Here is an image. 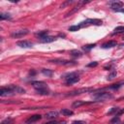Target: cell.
<instances>
[{"label":"cell","instance_id":"6da1fadb","mask_svg":"<svg viewBox=\"0 0 124 124\" xmlns=\"http://www.w3.org/2000/svg\"><path fill=\"white\" fill-rule=\"evenodd\" d=\"M63 78L65 79L66 81V84L67 85H71V84H74L76 82H78L79 80V78L78 76L77 75V73H68L66 75L63 76Z\"/></svg>","mask_w":124,"mask_h":124},{"label":"cell","instance_id":"7a4b0ae2","mask_svg":"<svg viewBox=\"0 0 124 124\" xmlns=\"http://www.w3.org/2000/svg\"><path fill=\"white\" fill-rule=\"evenodd\" d=\"M112 98H113V96L108 92H101V93H98L94 96V99L98 102H105V101L110 100Z\"/></svg>","mask_w":124,"mask_h":124},{"label":"cell","instance_id":"3957f363","mask_svg":"<svg viewBox=\"0 0 124 124\" xmlns=\"http://www.w3.org/2000/svg\"><path fill=\"white\" fill-rule=\"evenodd\" d=\"M103 23V21L101 19H97V18H88L82 22L79 23V27H86L89 25H101Z\"/></svg>","mask_w":124,"mask_h":124},{"label":"cell","instance_id":"277c9868","mask_svg":"<svg viewBox=\"0 0 124 124\" xmlns=\"http://www.w3.org/2000/svg\"><path fill=\"white\" fill-rule=\"evenodd\" d=\"M28 30L27 29H20V30H16L14 32L11 33V37L12 38H21L25 35L28 34Z\"/></svg>","mask_w":124,"mask_h":124},{"label":"cell","instance_id":"5b68a950","mask_svg":"<svg viewBox=\"0 0 124 124\" xmlns=\"http://www.w3.org/2000/svg\"><path fill=\"white\" fill-rule=\"evenodd\" d=\"M91 90H93L92 88H80V89H77L74 91H71L69 93L66 94V96H76V95H79L82 93H86V92H90Z\"/></svg>","mask_w":124,"mask_h":124},{"label":"cell","instance_id":"8992f818","mask_svg":"<svg viewBox=\"0 0 124 124\" xmlns=\"http://www.w3.org/2000/svg\"><path fill=\"white\" fill-rule=\"evenodd\" d=\"M15 92L11 89V87L8 85L6 87H2L0 89V96L2 97H5V96H11V95H14Z\"/></svg>","mask_w":124,"mask_h":124},{"label":"cell","instance_id":"52a82bcc","mask_svg":"<svg viewBox=\"0 0 124 124\" xmlns=\"http://www.w3.org/2000/svg\"><path fill=\"white\" fill-rule=\"evenodd\" d=\"M31 84H32V86H33L36 90L46 88V83L44 82V81H41V80H35V81H32Z\"/></svg>","mask_w":124,"mask_h":124},{"label":"cell","instance_id":"ba28073f","mask_svg":"<svg viewBox=\"0 0 124 124\" xmlns=\"http://www.w3.org/2000/svg\"><path fill=\"white\" fill-rule=\"evenodd\" d=\"M123 7V3L121 1H113L110 2V9L116 12H119Z\"/></svg>","mask_w":124,"mask_h":124},{"label":"cell","instance_id":"9c48e42d","mask_svg":"<svg viewBox=\"0 0 124 124\" xmlns=\"http://www.w3.org/2000/svg\"><path fill=\"white\" fill-rule=\"evenodd\" d=\"M49 62L55 63V64H60V65H75L76 64L73 61H69V60H65V59H53V60H49Z\"/></svg>","mask_w":124,"mask_h":124},{"label":"cell","instance_id":"30bf717a","mask_svg":"<svg viewBox=\"0 0 124 124\" xmlns=\"http://www.w3.org/2000/svg\"><path fill=\"white\" fill-rule=\"evenodd\" d=\"M16 45L20 47H23V48H30L33 46V44L31 42H28V41H18L16 43Z\"/></svg>","mask_w":124,"mask_h":124},{"label":"cell","instance_id":"8fae6325","mask_svg":"<svg viewBox=\"0 0 124 124\" xmlns=\"http://www.w3.org/2000/svg\"><path fill=\"white\" fill-rule=\"evenodd\" d=\"M41 118H42V116L40 114H34V115L30 116L25 122H26V124H30V123H33V122H36V121L40 120Z\"/></svg>","mask_w":124,"mask_h":124},{"label":"cell","instance_id":"7c38bea8","mask_svg":"<svg viewBox=\"0 0 124 124\" xmlns=\"http://www.w3.org/2000/svg\"><path fill=\"white\" fill-rule=\"evenodd\" d=\"M10 87H11V89L15 92V93H19V94H23L24 92H25V90L23 89V88H21V87H19V86H16V85H13V84H11V85H9Z\"/></svg>","mask_w":124,"mask_h":124},{"label":"cell","instance_id":"4fadbf2b","mask_svg":"<svg viewBox=\"0 0 124 124\" xmlns=\"http://www.w3.org/2000/svg\"><path fill=\"white\" fill-rule=\"evenodd\" d=\"M117 43L115 41H108L105 44L102 45V47L103 48H110V47H113V46H116Z\"/></svg>","mask_w":124,"mask_h":124},{"label":"cell","instance_id":"5bb4252c","mask_svg":"<svg viewBox=\"0 0 124 124\" xmlns=\"http://www.w3.org/2000/svg\"><path fill=\"white\" fill-rule=\"evenodd\" d=\"M58 116V112L56 111V110H54V111H49V112H46V114H45V117L46 118V119H54V118H56Z\"/></svg>","mask_w":124,"mask_h":124},{"label":"cell","instance_id":"9a60e30c","mask_svg":"<svg viewBox=\"0 0 124 124\" xmlns=\"http://www.w3.org/2000/svg\"><path fill=\"white\" fill-rule=\"evenodd\" d=\"M54 41H55V38L52 37V36H46L45 38L40 39L41 43H51V42H54Z\"/></svg>","mask_w":124,"mask_h":124},{"label":"cell","instance_id":"2e32d148","mask_svg":"<svg viewBox=\"0 0 124 124\" xmlns=\"http://www.w3.org/2000/svg\"><path fill=\"white\" fill-rule=\"evenodd\" d=\"M70 54L73 57H80L82 55V52L80 50H78V49H73V50L70 51Z\"/></svg>","mask_w":124,"mask_h":124},{"label":"cell","instance_id":"e0dca14e","mask_svg":"<svg viewBox=\"0 0 124 124\" xmlns=\"http://www.w3.org/2000/svg\"><path fill=\"white\" fill-rule=\"evenodd\" d=\"M60 112H61L63 115H65V116H70V115H73V114H74L73 110L68 109V108H62V109L60 110Z\"/></svg>","mask_w":124,"mask_h":124},{"label":"cell","instance_id":"ac0fdd59","mask_svg":"<svg viewBox=\"0 0 124 124\" xmlns=\"http://www.w3.org/2000/svg\"><path fill=\"white\" fill-rule=\"evenodd\" d=\"M36 37H39V39H42V38H45L47 36V31L46 30H44V31H40V32H37L35 34Z\"/></svg>","mask_w":124,"mask_h":124},{"label":"cell","instance_id":"d6986e66","mask_svg":"<svg viewBox=\"0 0 124 124\" xmlns=\"http://www.w3.org/2000/svg\"><path fill=\"white\" fill-rule=\"evenodd\" d=\"M116 76H117V72H116L115 70H111L110 73L108 74L107 79H108V80H111V79H113L114 78H116Z\"/></svg>","mask_w":124,"mask_h":124},{"label":"cell","instance_id":"ffe728a7","mask_svg":"<svg viewBox=\"0 0 124 124\" xmlns=\"http://www.w3.org/2000/svg\"><path fill=\"white\" fill-rule=\"evenodd\" d=\"M85 104H87V103H86V102H83V101H75V102L73 103L72 107H73V108H78V107L83 106V105H85Z\"/></svg>","mask_w":124,"mask_h":124},{"label":"cell","instance_id":"44dd1931","mask_svg":"<svg viewBox=\"0 0 124 124\" xmlns=\"http://www.w3.org/2000/svg\"><path fill=\"white\" fill-rule=\"evenodd\" d=\"M11 18V15L9 13H1L0 14V19L4 20V19H10Z\"/></svg>","mask_w":124,"mask_h":124},{"label":"cell","instance_id":"7402d4cb","mask_svg":"<svg viewBox=\"0 0 124 124\" xmlns=\"http://www.w3.org/2000/svg\"><path fill=\"white\" fill-rule=\"evenodd\" d=\"M42 74L46 76V77H51L53 72L51 70H48V69H42Z\"/></svg>","mask_w":124,"mask_h":124},{"label":"cell","instance_id":"603a6c76","mask_svg":"<svg viewBox=\"0 0 124 124\" xmlns=\"http://www.w3.org/2000/svg\"><path fill=\"white\" fill-rule=\"evenodd\" d=\"M37 93L40 95H48L49 94V90L47 88H44V89H39L37 90Z\"/></svg>","mask_w":124,"mask_h":124},{"label":"cell","instance_id":"cb8c5ba5","mask_svg":"<svg viewBox=\"0 0 124 124\" xmlns=\"http://www.w3.org/2000/svg\"><path fill=\"white\" fill-rule=\"evenodd\" d=\"M119 109H120L119 108H111L108 111V113H107V114H115V115H116V114H117V112L119 111Z\"/></svg>","mask_w":124,"mask_h":124},{"label":"cell","instance_id":"d4e9b609","mask_svg":"<svg viewBox=\"0 0 124 124\" xmlns=\"http://www.w3.org/2000/svg\"><path fill=\"white\" fill-rule=\"evenodd\" d=\"M95 46H96V44H90V45H86V46H82V48H83V50H85V51H88V50H90L91 48H93Z\"/></svg>","mask_w":124,"mask_h":124},{"label":"cell","instance_id":"484cf974","mask_svg":"<svg viewBox=\"0 0 124 124\" xmlns=\"http://www.w3.org/2000/svg\"><path fill=\"white\" fill-rule=\"evenodd\" d=\"M119 123H120V118L118 116H115L110 120V124H119Z\"/></svg>","mask_w":124,"mask_h":124},{"label":"cell","instance_id":"4316f807","mask_svg":"<svg viewBox=\"0 0 124 124\" xmlns=\"http://www.w3.org/2000/svg\"><path fill=\"white\" fill-rule=\"evenodd\" d=\"M113 31H114V32H113V34L123 32V31H124V26H117L116 28H114V30H113Z\"/></svg>","mask_w":124,"mask_h":124},{"label":"cell","instance_id":"83f0119b","mask_svg":"<svg viewBox=\"0 0 124 124\" xmlns=\"http://www.w3.org/2000/svg\"><path fill=\"white\" fill-rule=\"evenodd\" d=\"M79 28H80L79 25H73V26H70V27H69V31L75 32V31H78Z\"/></svg>","mask_w":124,"mask_h":124},{"label":"cell","instance_id":"f1b7e54d","mask_svg":"<svg viewBox=\"0 0 124 124\" xmlns=\"http://www.w3.org/2000/svg\"><path fill=\"white\" fill-rule=\"evenodd\" d=\"M1 124H13V119H12L11 117L6 118L5 120H3V121L1 122Z\"/></svg>","mask_w":124,"mask_h":124},{"label":"cell","instance_id":"f546056e","mask_svg":"<svg viewBox=\"0 0 124 124\" xmlns=\"http://www.w3.org/2000/svg\"><path fill=\"white\" fill-rule=\"evenodd\" d=\"M96 66H98V62H96V61L90 62L87 64V67H96Z\"/></svg>","mask_w":124,"mask_h":124},{"label":"cell","instance_id":"4dcf8cb0","mask_svg":"<svg viewBox=\"0 0 124 124\" xmlns=\"http://www.w3.org/2000/svg\"><path fill=\"white\" fill-rule=\"evenodd\" d=\"M72 124H87L85 121H82V120H75L72 122Z\"/></svg>","mask_w":124,"mask_h":124},{"label":"cell","instance_id":"1f68e13d","mask_svg":"<svg viewBox=\"0 0 124 124\" xmlns=\"http://www.w3.org/2000/svg\"><path fill=\"white\" fill-rule=\"evenodd\" d=\"M57 121H54V120H51V121H48V122H46L44 124H56Z\"/></svg>","mask_w":124,"mask_h":124},{"label":"cell","instance_id":"d6a6232c","mask_svg":"<svg viewBox=\"0 0 124 124\" xmlns=\"http://www.w3.org/2000/svg\"><path fill=\"white\" fill-rule=\"evenodd\" d=\"M122 113H124V108L119 109V111L117 112V114H116V115H120V114H122Z\"/></svg>","mask_w":124,"mask_h":124},{"label":"cell","instance_id":"836d02e7","mask_svg":"<svg viewBox=\"0 0 124 124\" xmlns=\"http://www.w3.org/2000/svg\"><path fill=\"white\" fill-rule=\"evenodd\" d=\"M36 74V72L35 71H30V75H32V76H34Z\"/></svg>","mask_w":124,"mask_h":124},{"label":"cell","instance_id":"e575fe53","mask_svg":"<svg viewBox=\"0 0 124 124\" xmlns=\"http://www.w3.org/2000/svg\"><path fill=\"white\" fill-rule=\"evenodd\" d=\"M119 12H120V13H123V14H124V9H121V10H120Z\"/></svg>","mask_w":124,"mask_h":124}]
</instances>
